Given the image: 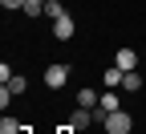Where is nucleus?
<instances>
[{
	"mask_svg": "<svg viewBox=\"0 0 146 134\" xmlns=\"http://www.w3.org/2000/svg\"><path fill=\"white\" fill-rule=\"evenodd\" d=\"M110 134H126V130H130L134 126V118H130V114H126V110H114V114H106V122H102Z\"/></svg>",
	"mask_w": 146,
	"mask_h": 134,
	"instance_id": "nucleus-1",
	"label": "nucleus"
},
{
	"mask_svg": "<svg viewBox=\"0 0 146 134\" xmlns=\"http://www.w3.org/2000/svg\"><path fill=\"white\" fill-rule=\"evenodd\" d=\"M114 110H122V98H118L114 89H106V93H102V102H98V110H94V118L106 122V114H114Z\"/></svg>",
	"mask_w": 146,
	"mask_h": 134,
	"instance_id": "nucleus-2",
	"label": "nucleus"
},
{
	"mask_svg": "<svg viewBox=\"0 0 146 134\" xmlns=\"http://www.w3.org/2000/svg\"><path fill=\"white\" fill-rule=\"evenodd\" d=\"M65 81H69V65H49L45 69V85L49 89H61Z\"/></svg>",
	"mask_w": 146,
	"mask_h": 134,
	"instance_id": "nucleus-3",
	"label": "nucleus"
},
{
	"mask_svg": "<svg viewBox=\"0 0 146 134\" xmlns=\"http://www.w3.org/2000/svg\"><path fill=\"white\" fill-rule=\"evenodd\" d=\"M114 65H118L122 73H134V69H138V53H134V49H118V53H114Z\"/></svg>",
	"mask_w": 146,
	"mask_h": 134,
	"instance_id": "nucleus-4",
	"label": "nucleus"
},
{
	"mask_svg": "<svg viewBox=\"0 0 146 134\" xmlns=\"http://www.w3.org/2000/svg\"><path fill=\"white\" fill-rule=\"evenodd\" d=\"M89 122H94V110H85V106H77V110H73V118H69V130L77 134V130H85Z\"/></svg>",
	"mask_w": 146,
	"mask_h": 134,
	"instance_id": "nucleus-5",
	"label": "nucleus"
},
{
	"mask_svg": "<svg viewBox=\"0 0 146 134\" xmlns=\"http://www.w3.org/2000/svg\"><path fill=\"white\" fill-rule=\"evenodd\" d=\"M53 37H57V41H69V37H73V16H69V12L53 21Z\"/></svg>",
	"mask_w": 146,
	"mask_h": 134,
	"instance_id": "nucleus-6",
	"label": "nucleus"
},
{
	"mask_svg": "<svg viewBox=\"0 0 146 134\" xmlns=\"http://www.w3.org/2000/svg\"><path fill=\"white\" fill-rule=\"evenodd\" d=\"M98 102H102V93H98V89H77V106L98 110Z\"/></svg>",
	"mask_w": 146,
	"mask_h": 134,
	"instance_id": "nucleus-7",
	"label": "nucleus"
},
{
	"mask_svg": "<svg viewBox=\"0 0 146 134\" xmlns=\"http://www.w3.org/2000/svg\"><path fill=\"white\" fill-rule=\"evenodd\" d=\"M122 89H126V93H138V89H142V77H138V69L122 77Z\"/></svg>",
	"mask_w": 146,
	"mask_h": 134,
	"instance_id": "nucleus-8",
	"label": "nucleus"
},
{
	"mask_svg": "<svg viewBox=\"0 0 146 134\" xmlns=\"http://www.w3.org/2000/svg\"><path fill=\"white\" fill-rule=\"evenodd\" d=\"M21 130H25V126L16 122V118H8V114L0 118V134H21Z\"/></svg>",
	"mask_w": 146,
	"mask_h": 134,
	"instance_id": "nucleus-9",
	"label": "nucleus"
},
{
	"mask_svg": "<svg viewBox=\"0 0 146 134\" xmlns=\"http://www.w3.org/2000/svg\"><path fill=\"white\" fill-rule=\"evenodd\" d=\"M45 4H49V0H29L21 12H25V16H41V12H45Z\"/></svg>",
	"mask_w": 146,
	"mask_h": 134,
	"instance_id": "nucleus-10",
	"label": "nucleus"
},
{
	"mask_svg": "<svg viewBox=\"0 0 146 134\" xmlns=\"http://www.w3.org/2000/svg\"><path fill=\"white\" fill-rule=\"evenodd\" d=\"M4 85H8V89H12V93H25V85H29V81H25V77H21V73H12V77H8V81H4Z\"/></svg>",
	"mask_w": 146,
	"mask_h": 134,
	"instance_id": "nucleus-11",
	"label": "nucleus"
},
{
	"mask_svg": "<svg viewBox=\"0 0 146 134\" xmlns=\"http://www.w3.org/2000/svg\"><path fill=\"white\" fill-rule=\"evenodd\" d=\"M45 12L57 21V16H65V4H61V0H49V4H45Z\"/></svg>",
	"mask_w": 146,
	"mask_h": 134,
	"instance_id": "nucleus-12",
	"label": "nucleus"
},
{
	"mask_svg": "<svg viewBox=\"0 0 146 134\" xmlns=\"http://www.w3.org/2000/svg\"><path fill=\"white\" fill-rule=\"evenodd\" d=\"M0 4H4V8H25L29 0H0Z\"/></svg>",
	"mask_w": 146,
	"mask_h": 134,
	"instance_id": "nucleus-13",
	"label": "nucleus"
}]
</instances>
